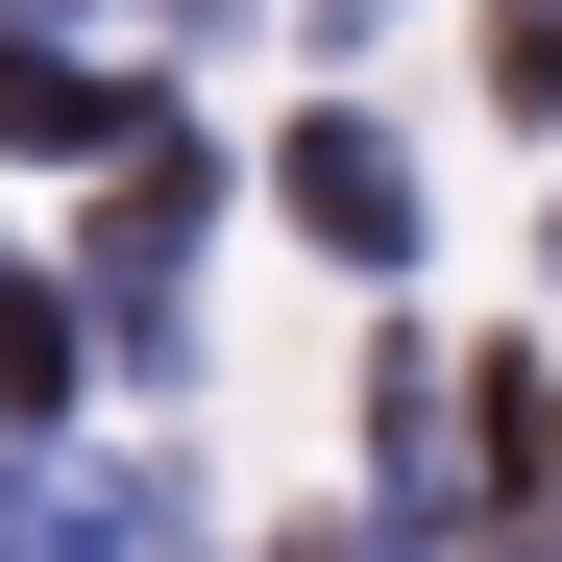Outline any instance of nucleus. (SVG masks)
<instances>
[{"mask_svg":"<svg viewBox=\"0 0 562 562\" xmlns=\"http://www.w3.org/2000/svg\"><path fill=\"white\" fill-rule=\"evenodd\" d=\"M490 49H514V99H562V0H514V25H490Z\"/></svg>","mask_w":562,"mask_h":562,"instance_id":"1","label":"nucleus"}]
</instances>
